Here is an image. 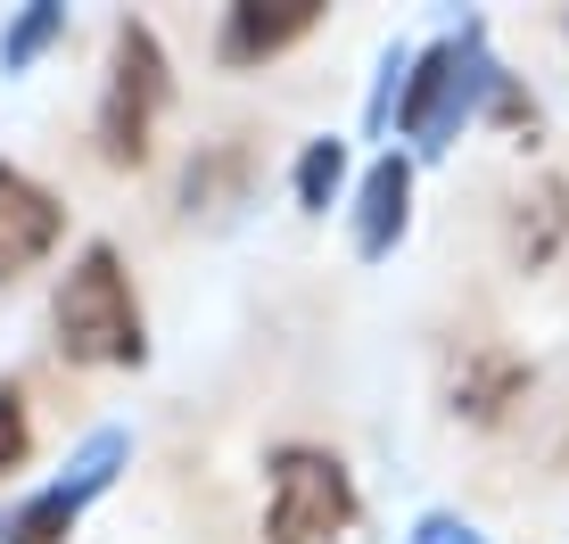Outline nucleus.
Instances as JSON below:
<instances>
[{
	"mask_svg": "<svg viewBox=\"0 0 569 544\" xmlns=\"http://www.w3.org/2000/svg\"><path fill=\"white\" fill-rule=\"evenodd\" d=\"M17 462H26V396L0 387V471H17Z\"/></svg>",
	"mask_w": 569,
	"mask_h": 544,
	"instance_id": "obj_15",
	"label": "nucleus"
},
{
	"mask_svg": "<svg viewBox=\"0 0 569 544\" xmlns=\"http://www.w3.org/2000/svg\"><path fill=\"white\" fill-rule=\"evenodd\" d=\"M313 26H322L313 0H240V9H223L214 58H223V67H264V58H281L289 42H306Z\"/></svg>",
	"mask_w": 569,
	"mask_h": 544,
	"instance_id": "obj_7",
	"label": "nucleus"
},
{
	"mask_svg": "<svg viewBox=\"0 0 569 544\" xmlns=\"http://www.w3.org/2000/svg\"><path fill=\"white\" fill-rule=\"evenodd\" d=\"M356 520V478L322 445H281L272 454V495H264V536L272 544H339Z\"/></svg>",
	"mask_w": 569,
	"mask_h": 544,
	"instance_id": "obj_3",
	"label": "nucleus"
},
{
	"mask_svg": "<svg viewBox=\"0 0 569 544\" xmlns=\"http://www.w3.org/2000/svg\"><path fill=\"white\" fill-rule=\"evenodd\" d=\"M339 182H347V141H306V158H298V206H306V215H322V206L339 199Z\"/></svg>",
	"mask_w": 569,
	"mask_h": 544,
	"instance_id": "obj_13",
	"label": "nucleus"
},
{
	"mask_svg": "<svg viewBox=\"0 0 569 544\" xmlns=\"http://www.w3.org/2000/svg\"><path fill=\"white\" fill-rule=\"evenodd\" d=\"M520 396H528V355H512L503 339L462 346V363H455V413L462 421H503Z\"/></svg>",
	"mask_w": 569,
	"mask_h": 544,
	"instance_id": "obj_8",
	"label": "nucleus"
},
{
	"mask_svg": "<svg viewBox=\"0 0 569 544\" xmlns=\"http://www.w3.org/2000/svg\"><path fill=\"white\" fill-rule=\"evenodd\" d=\"M405 74H413V58L388 50V58H380V83H371V132L397 124V108H405Z\"/></svg>",
	"mask_w": 569,
	"mask_h": 544,
	"instance_id": "obj_14",
	"label": "nucleus"
},
{
	"mask_svg": "<svg viewBox=\"0 0 569 544\" xmlns=\"http://www.w3.org/2000/svg\"><path fill=\"white\" fill-rule=\"evenodd\" d=\"M248 182H257V149L240 132H223V141H207L182 165V215H231L248 199Z\"/></svg>",
	"mask_w": 569,
	"mask_h": 544,
	"instance_id": "obj_9",
	"label": "nucleus"
},
{
	"mask_svg": "<svg viewBox=\"0 0 569 544\" xmlns=\"http://www.w3.org/2000/svg\"><path fill=\"white\" fill-rule=\"evenodd\" d=\"M496 83H503V67L487 58V26L446 33V42H429V50L413 58V74H405L397 132H405V141H421V149H446L470 115L496 100Z\"/></svg>",
	"mask_w": 569,
	"mask_h": 544,
	"instance_id": "obj_2",
	"label": "nucleus"
},
{
	"mask_svg": "<svg viewBox=\"0 0 569 544\" xmlns=\"http://www.w3.org/2000/svg\"><path fill=\"white\" fill-rule=\"evenodd\" d=\"M405 223H413V165L380 158L356 190V256H388L405 240Z\"/></svg>",
	"mask_w": 569,
	"mask_h": 544,
	"instance_id": "obj_10",
	"label": "nucleus"
},
{
	"mask_svg": "<svg viewBox=\"0 0 569 544\" xmlns=\"http://www.w3.org/2000/svg\"><path fill=\"white\" fill-rule=\"evenodd\" d=\"M413 544H487V536L470 528V520H455V512H429L421 528H413Z\"/></svg>",
	"mask_w": 569,
	"mask_h": 544,
	"instance_id": "obj_17",
	"label": "nucleus"
},
{
	"mask_svg": "<svg viewBox=\"0 0 569 544\" xmlns=\"http://www.w3.org/2000/svg\"><path fill=\"white\" fill-rule=\"evenodd\" d=\"M58 33H67V9H58V0H33V9L17 17L9 33H0V67H9V74H26L33 58H42V50L58 42Z\"/></svg>",
	"mask_w": 569,
	"mask_h": 544,
	"instance_id": "obj_12",
	"label": "nucleus"
},
{
	"mask_svg": "<svg viewBox=\"0 0 569 544\" xmlns=\"http://www.w3.org/2000/svg\"><path fill=\"white\" fill-rule=\"evenodd\" d=\"M166 50L149 26H116V67H108V100H100V158L108 165H141L166 115Z\"/></svg>",
	"mask_w": 569,
	"mask_h": 544,
	"instance_id": "obj_4",
	"label": "nucleus"
},
{
	"mask_svg": "<svg viewBox=\"0 0 569 544\" xmlns=\"http://www.w3.org/2000/svg\"><path fill=\"white\" fill-rule=\"evenodd\" d=\"M124 454H132V437H124V430H91L83 445H74L67 478H58V487H42V495H26V503H17V520H9L0 536H9V544H67V536H74V520H83V503L116 487Z\"/></svg>",
	"mask_w": 569,
	"mask_h": 544,
	"instance_id": "obj_5",
	"label": "nucleus"
},
{
	"mask_svg": "<svg viewBox=\"0 0 569 544\" xmlns=\"http://www.w3.org/2000/svg\"><path fill=\"white\" fill-rule=\"evenodd\" d=\"M50 330H58V355L67 363H141L149 355V330H141V305H132V281H124V256L108 240H91L74 272L58 281V305H50Z\"/></svg>",
	"mask_w": 569,
	"mask_h": 544,
	"instance_id": "obj_1",
	"label": "nucleus"
},
{
	"mask_svg": "<svg viewBox=\"0 0 569 544\" xmlns=\"http://www.w3.org/2000/svg\"><path fill=\"white\" fill-rule=\"evenodd\" d=\"M58 231H67V206H58L33 173L0 165V289L26 281V272L42 264L58 248Z\"/></svg>",
	"mask_w": 569,
	"mask_h": 544,
	"instance_id": "obj_6",
	"label": "nucleus"
},
{
	"mask_svg": "<svg viewBox=\"0 0 569 544\" xmlns=\"http://www.w3.org/2000/svg\"><path fill=\"white\" fill-rule=\"evenodd\" d=\"M561 240H569V182H561V173H545V182H528L520 206H512V256L537 272V264L561 256Z\"/></svg>",
	"mask_w": 569,
	"mask_h": 544,
	"instance_id": "obj_11",
	"label": "nucleus"
},
{
	"mask_svg": "<svg viewBox=\"0 0 569 544\" xmlns=\"http://www.w3.org/2000/svg\"><path fill=\"white\" fill-rule=\"evenodd\" d=\"M496 115L520 132V141H537V100H520V83H512V74L496 83Z\"/></svg>",
	"mask_w": 569,
	"mask_h": 544,
	"instance_id": "obj_16",
	"label": "nucleus"
}]
</instances>
